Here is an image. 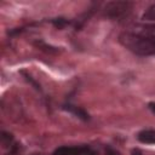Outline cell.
I'll return each instance as SVG.
<instances>
[{
    "mask_svg": "<svg viewBox=\"0 0 155 155\" xmlns=\"http://www.w3.org/2000/svg\"><path fill=\"white\" fill-rule=\"evenodd\" d=\"M34 45H35L36 47H39L40 50H44V51H46V52H57V48H56V47H52V46L45 44L44 41H36V42H34Z\"/></svg>",
    "mask_w": 155,
    "mask_h": 155,
    "instance_id": "obj_7",
    "label": "cell"
},
{
    "mask_svg": "<svg viewBox=\"0 0 155 155\" xmlns=\"http://www.w3.org/2000/svg\"><path fill=\"white\" fill-rule=\"evenodd\" d=\"M120 44L138 56L155 54V24H137L119 35Z\"/></svg>",
    "mask_w": 155,
    "mask_h": 155,
    "instance_id": "obj_1",
    "label": "cell"
},
{
    "mask_svg": "<svg viewBox=\"0 0 155 155\" xmlns=\"http://www.w3.org/2000/svg\"><path fill=\"white\" fill-rule=\"evenodd\" d=\"M52 24H53L56 28L62 29V28H64L65 25H68V24H69V21H67L65 18L59 17V18H54V19H52Z\"/></svg>",
    "mask_w": 155,
    "mask_h": 155,
    "instance_id": "obj_8",
    "label": "cell"
},
{
    "mask_svg": "<svg viewBox=\"0 0 155 155\" xmlns=\"http://www.w3.org/2000/svg\"><path fill=\"white\" fill-rule=\"evenodd\" d=\"M105 154H107V155H120V153H119L116 149L111 148V147H108V148L105 149Z\"/></svg>",
    "mask_w": 155,
    "mask_h": 155,
    "instance_id": "obj_10",
    "label": "cell"
},
{
    "mask_svg": "<svg viewBox=\"0 0 155 155\" xmlns=\"http://www.w3.org/2000/svg\"><path fill=\"white\" fill-rule=\"evenodd\" d=\"M62 108H63L65 111L73 114L74 116H76L78 119H80V120H82V121H88V120H90V114H88L84 108H81V107H78V105L71 104V103H65V104H63Z\"/></svg>",
    "mask_w": 155,
    "mask_h": 155,
    "instance_id": "obj_4",
    "label": "cell"
},
{
    "mask_svg": "<svg viewBox=\"0 0 155 155\" xmlns=\"http://www.w3.org/2000/svg\"><path fill=\"white\" fill-rule=\"evenodd\" d=\"M137 139L144 144H155V130H143L138 132Z\"/></svg>",
    "mask_w": 155,
    "mask_h": 155,
    "instance_id": "obj_5",
    "label": "cell"
},
{
    "mask_svg": "<svg viewBox=\"0 0 155 155\" xmlns=\"http://www.w3.org/2000/svg\"><path fill=\"white\" fill-rule=\"evenodd\" d=\"M132 6L133 4L130 1H109L104 5L103 12L110 19H122L130 15Z\"/></svg>",
    "mask_w": 155,
    "mask_h": 155,
    "instance_id": "obj_2",
    "label": "cell"
},
{
    "mask_svg": "<svg viewBox=\"0 0 155 155\" xmlns=\"http://www.w3.org/2000/svg\"><path fill=\"white\" fill-rule=\"evenodd\" d=\"M17 153H18V144L13 143V144L10 147V149H8V151H7L6 155H17Z\"/></svg>",
    "mask_w": 155,
    "mask_h": 155,
    "instance_id": "obj_9",
    "label": "cell"
},
{
    "mask_svg": "<svg viewBox=\"0 0 155 155\" xmlns=\"http://www.w3.org/2000/svg\"><path fill=\"white\" fill-rule=\"evenodd\" d=\"M148 108H149V110H150L153 114H155V102H150V103L148 104Z\"/></svg>",
    "mask_w": 155,
    "mask_h": 155,
    "instance_id": "obj_11",
    "label": "cell"
},
{
    "mask_svg": "<svg viewBox=\"0 0 155 155\" xmlns=\"http://www.w3.org/2000/svg\"><path fill=\"white\" fill-rule=\"evenodd\" d=\"M142 21L147 24H155V4L149 6L142 16Z\"/></svg>",
    "mask_w": 155,
    "mask_h": 155,
    "instance_id": "obj_6",
    "label": "cell"
},
{
    "mask_svg": "<svg viewBox=\"0 0 155 155\" xmlns=\"http://www.w3.org/2000/svg\"><path fill=\"white\" fill-rule=\"evenodd\" d=\"M52 155H98L90 145H62Z\"/></svg>",
    "mask_w": 155,
    "mask_h": 155,
    "instance_id": "obj_3",
    "label": "cell"
}]
</instances>
